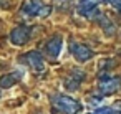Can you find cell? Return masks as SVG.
Here are the masks:
<instances>
[{"mask_svg": "<svg viewBox=\"0 0 121 114\" xmlns=\"http://www.w3.org/2000/svg\"><path fill=\"white\" fill-rule=\"evenodd\" d=\"M88 101H90V104H91V106H96V104H99L101 98H88Z\"/></svg>", "mask_w": 121, "mask_h": 114, "instance_id": "4fadbf2b", "label": "cell"}, {"mask_svg": "<svg viewBox=\"0 0 121 114\" xmlns=\"http://www.w3.org/2000/svg\"><path fill=\"white\" fill-rule=\"evenodd\" d=\"M30 35H32V27L28 25H18L17 28H13L10 32V41L17 46H23L28 40H30Z\"/></svg>", "mask_w": 121, "mask_h": 114, "instance_id": "5b68a950", "label": "cell"}, {"mask_svg": "<svg viewBox=\"0 0 121 114\" xmlns=\"http://www.w3.org/2000/svg\"><path fill=\"white\" fill-rule=\"evenodd\" d=\"M70 53H71V55L75 56V60L80 61V63H85V61H88V60L93 58V51H91L88 46H85V45H81V43H76V41H71V43H70Z\"/></svg>", "mask_w": 121, "mask_h": 114, "instance_id": "8992f818", "label": "cell"}, {"mask_svg": "<svg viewBox=\"0 0 121 114\" xmlns=\"http://www.w3.org/2000/svg\"><path fill=\"white\" fill-rule=\"evenodd\" d=\"M78 13L85 18H98L99 15V10H98V5L93 0H88V2H81V5L78 7Z\"/></svg>", "mask_w": 121, "mask_h": 114, "instance_id": "ba28073f", "label": "cell"}, {"mask_svg": "<svg viewBox=\"0 0 121 114\" xmlns=\"http://www.w3.org/2000/svg\"><path fill=\"white\" fill-rule=\"evenodd\" d=\"M114 8H116V10H118V12H119V13H121V2H119V4H118V5H116V7H114Z\"/></svg>", "mask_w": 121, "mask_h": 114, "instance_id": "9a60e30c", "label": "cell"}, {"mask_svg": "<svg viewBox=\"0 0 121 114\" xmlns=\"http://www.w3.org/2000/svg\"><path fill=\"white\" fill-rule=\"evenodd\" d=\"M85 79V73L81 71V69H73L71 71V74L66 78V81H65V88L68 89V91H76L78 88H80V84H81V81Z\"/></svg>", "mask_w": 121, "mask_h": 114, "instance_id": "9c48e42d", "label": "cell"}, {"mask_svg": "<svg viewBox=\"0 0 121 114\" xmlns=\"http://www.w3.org/2000/svg\"><path fill=\"white\" fill-rule=\"evenodd\" d=\"M90 114H121V102L113 106V107H101V109H96Z\"/></svg>", "mask_w": 121, "mask_h": 114, "instance_id": "7c38bea8", "label": "cell"}, {"mask_svg": "<svg viewBox=\"0 0 121 114\" xmlns=\"http://www.w3.org/2000/svg\"><path fill=\"white\" fill-rule=\"evenodd\" d=\"M20 61H22V65L32 68L33 71H38L40 73V71L45 69V60H43V56H42L40 51L32 50V51L25 53L23 56H20Z\"/></svg>", "mask_w": 121, "mask_h": 114, "instance_id": "277c9868", "label": "cell"}, {"mask_svg": "<svg viewBox=\"0 0 121 114\" xmlns=\"http://www.w3.org/2000/svg\"><path fill=\"white\" fill-rule=\"evenodd\" d=\"M61 48H63V40H61V37H53L52 40H48L47 41V45H45V53L48 55V58H52V60H56L58 56H60V53H61Z\"/></svg>", "mask_w": 121, "mask_h": 114, "instance_id": "52a82bcc", "label": "cell"}, {"mask_svg": "<svg viewBox=\"0 0 121 114\" xmlns=\"http://www.w3.org/2000/svg\"><path fill=\"white\" fill-rule=\"evenodd\" d=\"M50 101H52L55 112H58V114H80L83 109V106L76 99H73L66 94H53L50 98Z\"/></svg>", "mask_w": 121, "mask_h": 114, "instance_id": "6da1fadb", "label": "cell"}, {"mask_svg": "<svg viewBox=\"0 0 121 114\" xmlns=\"http://www.w3.org/2000/svg\"><path fill=\"white\" fill-rule=\"evenodd\" d=\"M98 22H99V25L104 28V32H106L108 35H113V33H114V25H113V22L108 20L104 15L99 13V15H98Z\"/></svg>", "mask_w": 121, "mask_h": 114, "instance_id": "8fae6325", "label": "cell"}, {"mask_svg": "<svg viewBox=\"0 0 121 114\" xmlns=\"http://www.w3.org/2000/svg\"><path fill=\"white\" fill-rule=\"evenodd\" d=\"M103 2H104V4H109V5H113V7H116L121 0H103Z\"/></svg>", "mask_w": 121, "mask_h": 114, "instance_id": "5bb4252c", "label": "cell"}, {"mask_svg": "<svg viewBox=\"0 0 121 114\" xmlns=\"http://www.w3.org/2000/svg\"><path fill=\"white\" fill-rule=\"evenodd\" d=\"M20 79H22V73H18V71L4 74L2 78H0V88H2V89H7V88H10V86H15Z\"/></svg>", "mask_w": 121, "mask_h": 114, "instance_id": "30bf717a", "label": "cell"}, {"mask_svg": "<svg viewBox=\"0 0 121 114\" xmlns=\"http://www.w3.org/2000/svg\"><path fill=\"white\" fill-rule=\"evenodd\" d=\"M81 2H88V0H80V4H81Z\"/></svg>", "mask_w": 121, "mask_h": 114, "instance_id": "2e32d148", "label": "cell"}, {"mask_svg": "<svg viewBox=\"0 0 121 114\" xmlns=\"http://www.w3.org/2000/svg\"><path fill=\"white\" fill-rule=\"evenodd\" d=\"M22 13L25 17H30V18H45L52 13V7L48 5H43L38 0H30V2H25L22 5Z\"/></svg>", "mask_w": 121, "mask_h": 114, "instance_id": "7a4b0ae2", "label": "cell"}, {"mask_svg": "<svg viewBox=\"0 0 121 114\" xmlns=\"http://www.w3.org/2000/svg\"><path fill=\"white\" fill-rule=\"evenodd\" d=\"M121 88V78L118 76H99V84H98V89L103 96H109V94H114L118 93Z\"/></svg>", "mask_w": 121, "mask_h": 114, "instance_id": "3957f363", "label": "cell"}]
</instances>
